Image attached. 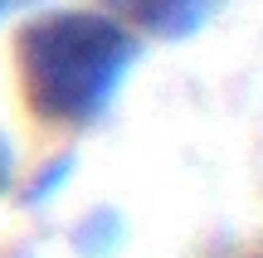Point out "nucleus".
Wrapping results in <instances>:
<instances>
[{
    "mask_svg": "<svg viewBox=\"0 0 263 258\" xmlns=\"http://www.w3.org/2000/svg\"><path fill=\"white\" fill-rule=\"evenodd\" d=\"M137 64V34L98 10H49L15 39L25 103L39 122L93 127Z\"/></svg>",
    "mask_w": 263,
    "mask_h": 258,
    "instance_id": "1",
    "label": "nucleus"
},
{
    "mask_svg": "<svg viewBox=\"0 0 263 258\" xmlns=\"http://www.w3.org/2000/svg\"><path fill=\"white\" fill-rule=\"evenodd\" d=\"M10 181H15V146H10V136L0 132V195L10 190Z\"/></svg>",
    "mask_w": 263,
    "mask_h": 258,
    "instance_id": "4",
    "label": "nucleus"
},
{
    "mask_svg": "<svg viewBox=\"0 0 263 258\" xmlns=\"http://www.w3.org/2000/svg\"><path fill=\"white\" fill-rule=\"evenodd\" d=\"M64 181H68V156H64V161H49V166H44V175L29 185V200H49V190H54V185H64Z\"/></svg>",
    "mask_w": 263,
    "mask_h": 258,
    "instance_id": "3",
    "label": "nucleus"
},
{
    "mask_svg": "<svg viewBox=\"0 0 263 258\" xmlns=\"http://www.w3.org/2000/svg\"><path fill=\"white\" fill-rule=\"evenodd\" d=\"M103 5L127 29H141V34L171 44V39H190L195 29H205L224 0H103Z\"/></svg>",
    "mask_w": 263,
    "mask_h": 258,
    "instance_id": "2",
    "label": "nucleus"
}]
</instances>
